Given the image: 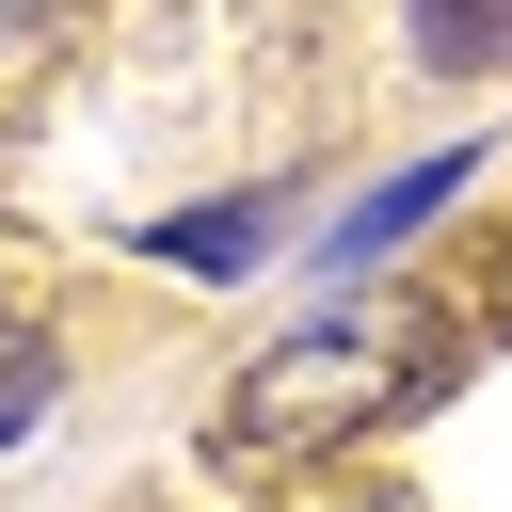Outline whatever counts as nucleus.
I'll return each instance as SVG.
<instances>
[{
    "label": "nucleus",
    "mask_w": 512,
    "mask_h": 512,
    "mask_svg": "<svg viewBox=\"0 0 512 512\" xmlns=\"http://www.w3.org/2000/svg\"><path fill=\"white\" fill-rule=\"evenodd\" d=\"M64 16H80V0H0V64H16V48H48Z\"/></svg>",
    "instance_id": "6"
},
{
    "label": "nucleus",
    "mask_w": 512,
    "mask_h": 512,
    "mask_svg": "<svg viewBox=\"0 0 512 512\" xmlns=\"http://www.w3.org/2000/svg\"><path fill=\"white\" fill-rule=\"evenodd\" d=\"M464 176H480V160H464V144H432L416 176H384V192H352V208L320 224V256H304V272H336V288H352V272H384V256H400V240H416V224H432V208H448Z\"/></svg>",
    "instance_id": "2"
},
{
    "label": "nucleus",
    "mask_w": 512,
    "mask_h": 512,
    "mask_svg": "<svg viewBox=\"0 0 512 512\" xmlns=\"http://www.w3.org/2000/svg\"><path fill=\"white\" fill-rule=\"evenodd\" d=\"M416 64L432 80H496L512 64V0H416Z\"/></svg>",
    "instance_id": "4"
},
{
    "label": "nucleus",
    "mask_w": 512,
    "mask_h": 512,
    "mask_svg": "<svg viewBox=\"0 0 512 512\" xmlns=\"http://www.w3.org/2000/svg\"><path fill=\"white\" fill-rule=\"evenodd\" d=\"M400 384H416V368H400L384 336H352V320H336V336H288L272 368H240V400H224V464H304L320 432H352V416L400 400Z\"/></svg>",
    "instance_id": "1"
},
{
    "label": "nucleus",
    "mask_w": 512,
    "mask_h": 512,
    "mask_svg": "<svg viewBox=\"0 0 512 512\" xmlns=\"http://www.w3.org/2000/svg\"><path fill=\"white\" fill-rule=\"evenodd\" d=\"M144 256H176V272H240V256H272V192H224V208H176V224H144Z\"/></svg>",
    "instance_id": "3"
},
{
    "label": "nucleus",
    "mask_w": 512,
    "mask_h": 512,
    "mask_svg": "<svg viewBox=\"0 0 512 512\" xmlns=\"http://www.w3.org/2000/svg\"><path fill=\"white\" fill-rule=\"evenodd\" d=\"M48 400H64V352H48V320H0V448H16Z\"/></svg>",
    "instance_id": "5"
}]
</instances>
